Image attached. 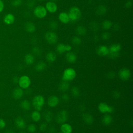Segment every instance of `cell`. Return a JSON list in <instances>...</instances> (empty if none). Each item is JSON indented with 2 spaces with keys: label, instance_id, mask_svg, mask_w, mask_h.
Here are the masks:
<instances>
[{
  "label": "cell",
  "instance_id": "1",
  "mask_svg": "<svg viewBox=\"0 0 133 133\" xmlns=\"http://www.w3.org/2000/svg\"><path fill=\"white\" fill-rule=\"evenodd\" d=\"M45 104V98L42 95L35 96L32 100V104L35 110L40 111Z\"/></svg>",
  "mask_w": 133,
  "mask_h": 133
},
{
  "label": "cell",
  "instance_id": "2",
  "mask_svg": "<svg viewBox=\"0 0 133 133\" xmlns=\"http://www.w3.org/2000/svg\"><path fill=\"white\" fill-rule=\"evenodd\" d=\"M109 52L108 56L111 59H115L117 58L121 50V45L120 44H114L110 46L109 48Z\"/></svg>",
  "mask_w": 133,
  "mask_h": 133
},
{
  "label": "cell",
  "instance_id": "3",
  "mask_svg": "<svg viewBox=\"0 0 133 133\" xmlns=\"http://www.w3.org/2000/svg\"><path fill=\"white\" fill-rule=\"evenodd\" d=\"M68 15L70 21H75L81 18L82 13L79 8L76 6H73L70 9Z\"/></svg>",
  "mask_w": 133,
  "mask_h": 133
},
{
  "label": "cell",
  "instance_id": "4",
  "mask_svg": "<svg viewBox=\"0 0 133 133\" xmlns=\"http://www.w3.org/2000/svg\"><path fill=\"white\" fill-rule=\"evenodd\" d=\"M76 75V73L75 70L72 68H69L63 71L62 79L65 81H71L75 78Z\"/></svg>",
  "mask_w": 133,
  "mask_h": 133
},
{
  "label": "cell",
  "instance_id": "5",
  "mask_svg": "<svg viewBox=\"0 0 133 133\" xmlns=\"http://www.w3.org/2000/svg\"><path fill=\"white\" fill-rule=\"evenodd\" d=\"M33 13L35 17L39 19H43L45 18L47 14V11L45 7L43 6H36L33 10Z\"/></svg>",
  "mask_w": 133,
  "mask_h": 133
},
{
  "label": "cell",
  "instance_id": "6",
  "mask_svg": "<svg viewBox=\"0 0 133 133\" xmlns=\"http://www.w3.org/2000/svg\"><path fill=\"white\" fill-rule=\"evenodd\" d=\"M18 84L22 89H27L30 86L31 79L28 76L24 75L19 77Z\"/></svg>",
  "mask_w": 133,
  "mask_h": 133
},
{
  "label": "cell",
  "instance_id": "7",
  "mask_svg": "<svg viewBox=\"0 0 133 133\" xmlns=\"http://www.w3.org/2000/svg\"><path fill=\"white\" fill-rule=\"evenodd\" d=\"M98 110L102 113H112L114 109L113 107L108 105L105 102H100L98 104Z\"/></svg>",
  "mask_w": 133,
  "mask_h": 133
},
{
  "label": "cell",
  "instance_id": "8",
  "mask_svg": "<svg viewBox=\"0 0 133 133\" xmlns=\"http://www.w3.org/2000/svg\"><path fill=\"white\" fill-rule=\"evenodd\" d=\"M68 117L69 114L68 112L65 110H63L58 113L56 118V120L58 124H62L65 123L67 121Z\"/></svg>",
  "mask_w": 133,
  "mask_h": 133
},
{
  "label": "cell",
  "instance_id": "9",
  "mask_svg": "<svg viewBox=\"0 0 133 133\" xmlns=\"http://www.w3.org/2000/svg\"><path fill=\"white\" fill-rule=\"evenodd\" d=\"M45 38L47 42L51 45L56 44L58 40L57 34L52 31H49L47 32L45 35Z\"/></svg>",
  "mask_w": 133,
  "mask_h": 133
},
{
  "label": "cell",
  "instance_id": "10",
  "mask_svg": "<svg viewBox=\"0 0 133 133\" xmlns=\"http://www.w3.org/2000/svg\"><path fill=\"white\" fill-rule=\"evenodd\" d=\"M118 76L122 81H127L131 76V72L130 70L127 68H123L118 72Z\"/></svg>",
  "mask_w": 133,
  "mask_h": 133
},
{
  "label": "cell",
  "instance_id": "11",
  "mask_svg": "<svg viewBox=\"0 0 133 133\" xmlns=\"http://www.w3.org/2000/svg\"><path fill=\"white\" fill-rule=\"evenodd\" d=\"M72 49V47L69 44H64L63 43H59L56 47L57 52L59 54H62L65 51H70Z\"/></svg>",
  "mask_w": 133,
  "mask_h": 133
},
{
  "label": "cell",
  "instance_id": "12",
  "mask_svg": "<svg viewBox=\"0 0 133 133\" xmlns=\"http://www.w3.org/2000/svg\"><path fill=\"white\" fill-rule=\"evenodd\" d=\"M45 7L47 11L51 14L56 12L58 8L57 4L53 1H49L47 2Z\"/></svg>",
  "mask_w": 133,
  "mask_h": 133
},
{
  "label": "cell",
  "instance_id": "13",
  "mask_svg": "<svg viewBox=\"0 0 133 133\" xmlns=\"http://www.w3.org/2000/svg\"><path fill=\"white\" fill-rule=\"evenodd\" d=\"M59 103V98L55 96L52 95L50 96L47 100V104L51 108L56 107Z\"/></svg>",
  "mask_w": 133,
  "mask_h": 133
},
{
  "label": "cell",
  "instance_id": "14",
  "mask_svg": "<svg viewBox=\"0 0 133 133\" xmlns=\"http://www.w3.org/2000/svg\"><path fill=\"white\" fill-rule=\"evenodd\" d=\"M109 52V48L105 45H101L97 49V54L101 57L108 56Z\"/></svg>",
  "mask_w": 133,
  "mask_h": 133
},
{
  "label": "cell",
  "instance_id": "15",
  "mask_svg": "<svg viewBox=\"0 0 133 133\" xmlns=\"http://www.w3.org/2000/svg\"><path fill=\"white\" fill-rule=\"evenodd\" d=\"M24 91L23 90V89H22L20 87H16L15 88L12 92V97L15 99H21L22 96H23Z\"/></svg>",
  "mask_w": 133,
  "mask_h": 133
},
{
  "label": "cell",
  "instance_id": "16",
  "mask_svg": "<svg viewBox=\"0 0 133 133\" xmlns=\"http://www.w3.org/2000/svg\"><path fill=\"white\" fill-rule=\"evenodd\" d=\"M15 125L17 128L20 129H23L26 127V123L24 119L21 116H19L16 118Z\"/></svg>",
  "mask_w": 133,
  "mask_h": 133
},
{
  "label": "cell",
  "instance_id": "17",
  "mask_svg": "<svg viewBox=\"0 0 133 133\" xmlns=\"http://www.w3.org/2000/svg\"><path fill=\"white\" fill-rule=\"evenodd\" d=\"M15 21V17L12 14L8 13L5 15L3 18L4 22L7 25H11L14 23Z\"/></svg>",
  "mask_w": 133,
  "mask_h": 133
},
{
  "label": "cell",
  "instance_id": "18",
  "mask_svg": "<svg viewBox=\"0 0 133 133\" xmlns=\"http://www.w3.org/2000/svg\"><path fill=\"white\" fill-rule=\"evenodd\" d=\"M65 59L68 62L73 63L76 61L77 56L74 52L70 51L66 52L65 55Z\"/></svg>",
  "mask_w": 133,
  "mask_h": 133
},
{
  "label": "cell",
  "instance_id": "19",
  "mask_svg": "<svg viewBox=\"0 0 133 133\" xmlns=\"http://www.w3.org/2000/svg\"><path fill=\"white\" fill-rule=\"evenodd\" d=\"M24 28L26 32L31 33L34 32L36 30V26L34 23L32 22H26L24 24Z\"/></svg>",
  "mask_w": 133,
  "mask_h": 133
},
{
  "label": "cell",
  "instance_id": "20",
  "mask_svg": "<svg viewBox=\"0 0 133 133\" xmlns=\"http://www.w3.org/2000/svg\"><path fill=\"white\" fill-rule=\"evenodd\" d=\"M58 19L60 22L63 23H68L70 20L68 15L65 12H61L59 14Z\"/></svg>",
  "mask_w": 133,
  "mask_h": 133
},
{
  "label": "cell",
  "instance_id": "21",
  "mask_svg": "<svg viewBox=\"0 0 133 133\" xmlns=\"http://www.w3.org/2000/svg\"><path fill=\"white\" fill-rule=\"evenodd\" d=\"M60 130L63 133H72L73 129L71 125L65 123L61 124L60 126Z\"/></svg>",
  "mask_w": 133,
  "mask_h": 133
},
{
  "label": "cell",
  "instance_id": "22",
  "mask_svg": "<svg viewBox=\"0 0 133 133\" xmlns=\"http://www.w3.org/2000/svg\"><path fill=\"white\" fill-rule=\"evenodd\" d=\"M82 118L84 122L87 124H91L94 122V117L89 113H85L83 114Z\"/></svg>",
  "mask_w": 133,
  "mask_h": 133
},
{
  "label": "cell",
  "instance_id": "23",
  "mask_svg": "<svg viewBox=\"0 0 133 133\" xmlns=\"http://www.w3.org/2000/svg\"><path fill=\"white\" fill-rule=\"evenodd\" d=\"M70 87V84L69 82L63 81L60 82L59 85V89L61 92H65L67 91Z\"/></svg>",
  "mask_w": 133,
  "mask_h": 133
},
{
  "label": "cell",
  "instance_id": "24",
  "mask_svg": "<svg viewBox=\"0 0 133 133\" xmlns=\"http://www.w3.org/2000/svg\"><path fill=\"white\" fill-rule=\"evenodd\" d=\"M113 121L112 116L109 113L105 114L102 117V122L105 125H110Z\"/></svg>",
  "mask_w": 133,
  "mask_h": 133
},
{
  "label": "cell",
  "instance_id": "25",
  "mask_svg": "<svg viewBox=\"0 0 133 133\" xmlns=\"http://www.w3.org/2000/svg\"><path fill=\"white\" fill-rule=\"evenodd\" d=\"M43 116L45 121L47 123H49L51 122L53 118V115L52 112L49 110H46L45 112H44Z\"/></svg>",
  "mask_w": 133,
  "mask_h": 133
},
{
  "label": "cell",
  "instance_id": "26",
  "mask_svg": "<svg viewBox=\"0 0 133 133\" xmlns=\"http://www.w3.org/2000/svg\"><path fill=\"white\" fill-rule=\"evenodd\" d=\"M47 67V64L44 61H39L38 63H37L35 66V69L36 71L41 72L43 71Z\"/></svg>",
  "mask_w": 133,
  "mask_h": 133
},
{
  "label": "cell",
  "instance_id": "27",
  "mask_svg": "<svg viewBox=\"0 0 133 133\" xmlns=\"http://www.w3.org/2000/svg\"><path fill=\"white\" fill-rule=\"evenodd\" d=\"M24 62L27 65H32L34 62V57L32 54H28L24 57Z\"/></svg>",
  "mask_w": 133,
  "mask_h": 133
},
{
  "label": "cell",
  "instance_id": "28",
  "mask_svg": "<svg viewBox=\"0 0 133 133\" xmlns=\"http://www.w3.org/2000/svg\"><path fill=\"white\" fill-rule=\"evenodd\" d=\"M20 107L24 110L28 111L31 108V103L30 101L28 100H23L21 101L20 104Z\"/></svg>",
  "mask_w": 133,
  "mask_h": 133
},
{
  "label": "cell",
  "instance_id": "29",
  "mask_svg": "<svg viewBox=\"0 0 133 133\" xmlns=\"http://www.w3.org/2000/svg\"><path fill=\"white\" fill-rule=\"evenodd\" d=\"M56 55L55 52L52 51L48 52L46 56V59L47 61L49 62H53L56 59Z\"/></svg>",
  "mask_w": 133,
  "mask_h": 133
},
{
  "label": "cell",
  "instance_id": "30",
  "mask_svg": "<svg viewBox=\"0 0 133 133\" xmlns=\"http://www.w3.org/2000/svg\"><path fill=\"white\" fill-rule=\"evenodd\" d=\"M31 118L34 122H38L41 118V115L39 111L37 110L33 111L31 114Z\"/></svg>",
  "mask_w": 133,
  "mask_h": 133
},
{
  "label": "cell",
  "instance_id": "31",
  "mask_svg": "<svg viewBox=\"0 0 133 133\" xmlns=\"http://www.w3.org/2000/svg\"><path fill=\"white\" fill-rule=\"evenodd\" d=\"M107 11V7L104 5H100L96 9V14L98 15H103L106 13Z\"/></svg>",
  "mask_w": 133,
  "mask_h": 133
},
{
  "label": "cell",
  "instance_id": "32",
  "mask_svg": "<svg viewBox=\"0 0 133 133\" xmlns=\"http://www.w3.org/2000/svg\"><path fill=\"white\" fill-rule=\"evenodd\" d=\"M112 24L113 23L111 21L109 20H105L102 22L101 26L102 29L107 30L111 28V27L112 26Z\"/></svg>",
  "mask_w": 133,
  "mask_h": 133
},
{
  "label": "cell",
  "instance_id": "33",
  "mask_svg": "<svg viewBox=\"0 0 133 133\" xmlns=\"http://www.w3.org/2000/svg\"><path fill=\"white\" fill-rule=\"evenodd\" d=\"M76 32L78 35H84L86 34L87 32V30L85 27L82 25H79L76 28Z\"/></svg>",
  "mask_w": 133,
  "mask_h": 133
},
{
  "label": "cell",
  "instance_id": "34",
  "mask_svg": "<svg viewBox=\"0 0 133 133\" xmlns=\"http://www.w3.org/2000/svg\"><path fill=\"white\" fill-rule=\"evenodd\" d=\"M71 93L73 97H77L80 95L79 89L76 87H73L71 89Z\"/></svg>",
  "mask_w": 133,
  "mask_h": 133
},
{
  "label": "cell",
  "instance_id": "35",
  "mask_svg": "<svg viewBox=\"0 0 133 133\" xmlns=\"http://www.w3.org/2000/svg\"><path fill=\"white\" fill-rule=\"evenodd\" d=\"M72 43H73V45H79L81 44L82 40L81 38L79 37L78 36H73L72 38Z\"/></svg>",
  "mask_w": 133,
  "mask_h": 133
},
{
  "label": "cell",
  "instance_id": "36",
  "mask_svg": "<svg viewBox=\"0 0 133 133\" xmlns=\"http://www.w3.org/2000/svg\"><path fill=\"white\" fill-rule=\"evenodd\" d=\"M27 130L29 132H31V133H33V132H35V131L36 130V126L33 124H30L28 126Z\"/></svg>",
  "mask_w": 133,
  "mask_h": 133
},
{
  "label": "cell",
  "instance_id": "37",
  "mask_svg": "<svg viewBox=\"0 0 133 133\" xmlns=\"http://www.w3.org/2000/svg\"><path fill=\"white\" fill-rule=\"evenodd\" d=\"M22 3V0H12L11 2V5L14 7H17L21 6Z\"/></svg>",
  "mask_w": 133,
  "mask_h": 133
},
{
  "label": "cell",
  "instance_id": "38",
  "mask_svg": "<svg viewBox=\"0 0 133 133\" xmlns=\"http://www.w3.org/2000/svg\"><path fill=\"white\" fill-rule=\"evenodd\" d=\"M32 52L34 55L37 56H39L42 54L41 49L38 47H37V46L34 47L32 48Z\"/></svg>",
  "mask_w": 133,
  "mask_h": 133
},
{
  "label": "cell",
  "instance_id": "39",
  "mask_svg": "<svg viewBox=\"0 0 133 133\" xmlns=\"http://www.w3.org/2000/svg\"><path fill=\"white\" fill-rule=\"evenodd\" d=\"M90 28L91 30L96 31L99 29V25H98V23H97L96 22H92L91 23V24L90 25Z\"/></svg>",
  "mask_w": 133,
  "mask_h": 133
},
{
  "label": "cell",
  "instance_id": "40",
  "mask_svg": "<svg viewBox=\"0 0 133 133\" xmlns=\"http://www.w3.org/2000/svg\"><path fill=\"white\" fill-rule=\"evenodd\" d=\"M49 28L52 30H56L58 28V23L55 20H52L49 23Z\"/></svg>",
  "mask_w": 133,
  "mask_h": 133
},
{
  "label": "cell",
  "instance_id": "41",
  "mask_svg": "<svg viewBox=\"0 0 133 133\" xmlns=\"http://www.w3.org/2000/svg\"><path fill=\"white\" fill-rule=\"evenodd\" d=\"M47 128V124L46 123H42L39 126V130L41 131H44Z\"/></svg>",
  "mask_w": 133,
  "mask_h": 133
},
{
  "label": "cell",
  "instance_id": "42",
  "mask_svg": "<svg viewBox=\"0 0 133 133\" xmlns=\"http://www.w3.org/2000/svg\"><path fill=\"white\" fill-rule=\"evenodd\" d=\"M110 37V34L108 32L103 33L102 34V38L104 40H108Z\"/></svg>",
  "mask_w": 133,
  "mask_h": 133
},
{
  "label": "cell",
  "instance_id": "43",
  "mask_svg": "<svg viewBox=\"0 0 133 133\" xmlns=\"http://www.w3.org/2000/svg\"><path fill=\"white\" fill-rule=\"evenodd\" d=\"M6 123L3 118H0V129H3L6 127Z\"/></svg>",
  "mask_w": 133,
  "mask_h": 133
},
{
  "label": "cell",
  "instance_id": "44",
  "mask_svg": "<svg viewBox=\"0 0 133 133\" xmlns=\"http://www.w3.org/2000/svg\"><path fill=\"white\" fill-rule=\"evenodd\" d=\"M113 97L115 99H118L121 97V93L118 91H115L113 94Z\"/></svg>",
  "mask_w": 133,
  "mask_h": 133
},
{
  "label": "cell",
  "instance_id": "45",
  "mask_svg": "<svg viewBox=\"0 0 133 133\" xmlns=\"http://www.w3.org/2000/svg\"><path fill=\"white\" fill-rule=\"evenodd\" d=\"M61 99L64 101H68L69 100V96L66 94H64L61 96Z\"/></svg>",
  "mask_w": 133,
  "mask_h": 133
},
{
  "label": "cell",
  "instance_id": "46",
  "mask_svg": "<svg viewBox=\"0 0 133 133\" xmlns=\"http://www.w3.org/2000/svg\"><path fill=\"white\" fill-rule=\"evenodd\" d=\"M115 76V73L113 71H111L109 72L108 73V77L110 78H114Z\"/></svg>",
  "mask_w": 133,
  "mask_h": 133
},
{
  "label": "cell",
  "instance_id": "47",
  "mask_svg": "<svg viewBox=\"0 0 133 133\" xmlns=\"http://www.w3.org/2000/svg\"><path fill=\"white\" fill-rule=\"evenodd\" d=\"M4 3L2 0H0V13H1L4 9Z\"/></svg>",
  "mask_w": 133,
  "mask_h": 133
},
{
  "label": "cell",
  "instance_id": "48",
  "mask_svg": "<svg viewBox=\"0 0 133 133\" xmlns=\"http://www.w3.org/2000/svg\"><path fill=\"white\" fill-rule=\"evenodd\" d=\"M19 77H18L17 76H14L12 79V82L14 84H18V81H19Z\"/></svg>",
  "mask_w": 133,
  "mask_h": 133
},
{
  "label": "cell",
  "instance_id": "49",
  "mask_svg": "<svg viewBox=\"0 0 133 133\" xmlns=\"http://www.w3.org/2000/svg\"><path fill=\"white\" fill-rule=\"evenodd\" d=\"M132 6V2L130 1H128L125 3V7L127 8H130Z\"/></svg>",
  "mask_w": 133,
  "mask_h": 133
},
{
  "label": "cell",
  "instance_id": "50",
  "mask_svg": "<svg viewBox=\"0 0 133 133\" xmlns=\"http://www.w3.org/2000/svg\"><path fill=\"white\" fill-rule=\"evenodd\" d=\"M28 5L29 7L32 8L34 5V0H29V3H28Z\"/></svg>",
  "mask_w": 133,
  "mask_h": 133
},
{
  "label": "cell",
  "instance_id": "51",
  "mask_svg": "<svg viewBox=\"0 0 133 133\" xmlns=\"http://www.w3.org/2000/svg\"><path fill=\"white\" fill-rule=\"evenodd\" d=\"M55 131H56V129H55V128L54 126L50 127L49 129V133H55Z\"/></svg>",
  "mask_w": 133,
  "mask_h": 133
},
{
  "label": "cell",
  "instance_id": "52",
  "mask_svg": "<svg viewBox=\"0 0 133 133\" xmlns=\"http://www.w3.org/2000/svg\"><path fill=\"white\" fill-rule=\"evenodd\" d=\"M5 133H15V132L11 130H8Z\"/></svg>",
  "mask_w": 133,
  "mask_h": 133
},
{
  "label": "cell",
  "instance_id": "53",
  "mask_svg": "<svg viewBox=\"0 0 133 133\" xmlns=\"http://www.w3.org/2000/svg\"><path fill=\"white\" fill-rule=\"evenodd\" d=\"M19 133H26V132H24V131H21V132H20Z\"/></svg>",
  "mask_w": 133,
  "mask_h": 133
},
{
  "label": "cell",
  "instance_id": "54",
  "mask_svg": "<svg viewBox=\"0 0 133 133\" xmlns=\"http://www.w3.org/2000/svg\"><path fill=\"white\" fill-rule=\"evenodd\" d=\"M39 1H44V0H38Z\"/></svg>",
  "mask_w": 133,
  "mask_h": 133
},
{
  "label": "cell",
  "instance_id": "55",
  "mask_svg": "<svg viewBox=\"0 0 133 133\" xmlns=\"http://www.w3.org/2000/svg\"><path fill=\"white\" fill-rule=\"evenodd\" d=\"M58 133H63V132H58Z\"/></svg>",
  "mask_w": 133,
  "mask_h": 133
}]
</instances>
